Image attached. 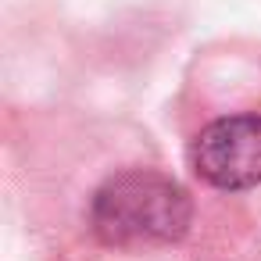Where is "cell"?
Segmentation results:
<instances>
[{"instance_id": "1", "label": "cell", "mask_w": 261, "mask_h": 261, "mask_svg": "<svg viewBox=\"0 0 261 261\" xmlns=\"http://www.w3.org/2000/svg\"><path fill=\"white\" fill-rule=\"evenodd\" d=\"M193 204L186 190L161 172H122L93 193L90 222L104 243H172L190 229Z\"/></svg>"}, {"instance_id": "2", "label": "cell", "mask_w": 261, "mask_h": 261, "mask_svg": "<svg viewBox=\"0 0 261 261\" xmlns=\"http://www.w3.org/2000/svg\"><path fill=\"white\" fill-rule=\"evenodd\" d=\"M193 172L218 190L261 182V115H229L193 140Z\"/></svg>"}]
</instances>
